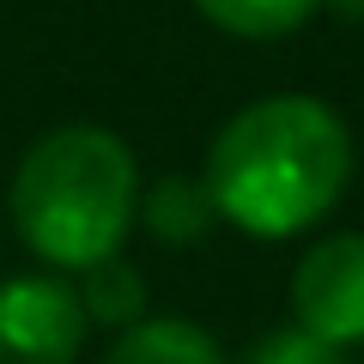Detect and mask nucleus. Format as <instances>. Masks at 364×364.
<instances>
[{
    "instance_id": "9",
    "label": "nucleus",
    "mask_w": 364,
    "mask_h": 364,
    "mask_svg": "<svg viewBox=\"0 0 364 364\" xmlns=\"http://www.w3.org/2000/svg\"><path fill=\"white\" fill-rule=\"evenodd\" d=\"M243 364H352V358L340 346H328V340L304 334V328H273V334H261L249 346Z\"/></svg>"
},
{
    "instance_id": "10",
    "label": "nucleus",
    "mask_w": 364,
    "mask_h": 364,
    "mask_svg": "<svg viewBox=\"0 0 364 364\" xmlns=\"http://www.w3.org/2000/svg\"><path fill=\"white\" fill-rule=\"evenodd\" d=\"M0 213H6V200H0Z\"/></svg>"
},
{
    "instance_id": "3",
    "label": "nucleus",
    "mask_w": 364,
    "mask_h": 364,
    "mask_svg": "<svg viewBox=\"0 0 364 364\" xmlns=\"http://www.w3.org/2000/svg\"><path fill=\"white\" fill-rule=\"evenodd\" d=\"M85 340L91 316L61 273H25L0 286V364H73Z\"/></svg>"
},
{
    "instance_id": "6",
    "label": "nucleus",
    "mask_w": 364,
    "mask_h": 364,
    "mask_svg": "<svg viewBox=\"0 0 364 364\" xmlns=\"http://www.w3.org/2000/svg\"><path fill=\"white\" fill-rule=\"evenodd\" d=\"M322 0H195V13L207 25H219L225 37H243V43H273V37H291L316 18Z\"/></svg>"
},
{
    "instance_id": "2",
    "label": "nucleus",
    "mask_w": 364,
    "mask_h": 364,
    "mask_svg": "<svg viewBox=\"0 0 364 364\" xmlns=\"http://www.w3.org/2000/svg\"><path fill=\"white\" fill-rule=\"evenodd\" d=\"M6 219L18 243L55 273H85L122 255V237L140 219V164L122 134L97 122L49 128L13 170Z\"/></svg>"
},
{
    "instance_id": "5",
    "label": "nucleus",
    "mask_w": 364,
    "mask_h": 364,
    "mask_svg": "<svg viewBox=\"0 0 364 364\" xmlns=\"http://www.w3.org/2000/svg\"><path fill=\"white\" fill-rule=\"evenodd\" d=\"M104 364H225V352L207 328L182 322V316H152V322L122 328Z\"/></svg>"
},
{
    "instance_id": "4",
    "label": "nucleus",
    "mask_w": 364,
    "mask_h": 364,
    "mask_svg": "<svg viewBox=\"0 0 364 364\" xmlns=\"http://www.w3.org/2000/svg\"><path fill=\"white\" fill-rule=\"evenodd\" d=\"M291 316L328 346H364V231L310 243L291 267Z\"/></svg>"
},
{
    "instance_id": "1",
    "label": "nucleus",
    "mask_w": 364,
    "mask_h": 364,
    "mask_svg": "<svg viewBox=\"0 0 364 364\" xmlns=\"http://www.w3.org/2000/svg\"><path fill=\"white\" fill-rule=\"evenodd\" d=\"M213 213L249 237H298L340 207L352 182V128L334 104L273 91L243 104L207 146Z\"/></svg>"
},
{
    "instance_id": "7",
    "label": "nucleus",
    "mask_w": 364,
    "mask_h": 364,
    "mask_svg": "<svg viewBox=\"0 0 364 364\" xmlns=\"http://www.w3.org/2000/svg\"><path fill=\"white\" fill-rule=\"evenodd\" d=\"M140 219L152 225V237H164V243H195V237H207V225L219 219V213H213V195H207L200 176H164L152 195L140 200Z\"/></svg>"
},
{
    "instance_id": "8",
    "label": "nucleus",
    "mask_w": 364,
    "mask_h": 364,
    "mask_svg": "<svg viewBox=\"0 0 364 364\" xmlns=\"http://www.w3.org/2000/svg\"><path fill=\"white\" fill-rule=\"evenodd\" d=\"M79 304H85L91 322H104V328H116V334H122V328L140 322L146 279H140L122 255H109V261H97V267L79 273Z\"/></svg>"
}]
</instances>
